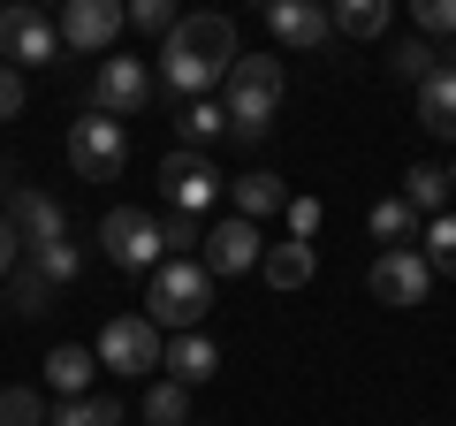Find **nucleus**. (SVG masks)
<instances>
[{
	"label": "nucleus",
	"mask_w": 456,
	"mask_h": 426,
	"mask_svg": "<svg viewBox=\"0 0 456 426\" xmlns=\"http://www.w3.org/2000/svg\"><path fill=\"white\" fill-rule=\"evenodd\" d=\"M244 61V46H236V23L228 16H183L175 31H167V92L175 99H206L213 84H228V69Z\"/></svg>",
	"instance_id": "obj_1"
},
{
	"label": "nucleus",
	"mask_w": 456,
	"mask_h": 426,
	"mask_svg": "<svg viewBox=\"0 0 456 426\" xmlns=\"http://www.w3.org/2000/svg\"><path fill=\"white\" fill-rule=\"evenodd\" d=\"M281 92H289V77H281L274 53H244V61L228 69V137L236 145H259L274 130V115H281Z\"/></svg>",
	"instance_id": "obj_2"
},
{
	"label": "nucleus",
	"mask_w": 456,
	"mask_h": 426,
	"mask_svg": "<svg viewBox=\"0 0 456 426\" xmlns=\"http://www.w3.org/2000/svg\"><path fill=\"white\" fill-rule=\"evenodd\" d=\"M213 312V274L198 259H160L145 290V320L160 335H198V320Z\"/></svg>",
	"instance_id": "obj_3"
},
{
	"label": "nucleus",
	"mask_w": 456,
	"mask_h": 426,
	"mask_svg": "<svg viewBox=\"0 0 456 426\" xmlns=\"http://www.w3.org/2000/svg\"><path fill=\"white\" fill-rule=\"evenodd\" d=\"M99 244H107V266H122V274H152V266L167 259V236L152 213L137 206H114L107 221H99Z\"/></svg>",
	"instance_id": "obj_4"
},
{
	"label": "nucleus",
	"mask_w": 456,
	"mask_h": 426,
	"mask_svg": "<svg viewBox=\"0 0 456 426\" xmlns=\"http://www.w3.org/2000/svg\"><path fill=\"white\" fill-rule=\"evenodd\" d=\"M69 168H77L84 183H114L122 168H130V130H122L114 115L69 122Z\"/></svg>",
	"instance_id": "obj_5"
},
{
	"label": "nucleus",
	"mask_w": 456,
	"mask_h": 426,
	"mask_svg": "<svg viewBox=\"0 0 456 426\" xmlns=\"http://www.w3.org/2000/svg\"><path fill=\"white\" fill-rule=\"evenodd\" d=\"M92 358L107 365V373H152V365L167 358V335L152 328L145 312H122V320H107V328H99Z\"/></svg>",
	"instance_id": "obj_6"
},
{
	"label": "nucleus",
	"mask_w": 456,
	"mask_h": 426,
	"mask_svg": "<svg viewBox=\"0 0 456 426\" xmlns=\"http://www.w3.org/2000/svg\"><path fill=\"white\" fill-rule=\"evenodd\" d=\"M160 183H167V213H206L213 198L228 191L221 168H213L206 152H191V145H175V152L160 160Z\"/></svg>",
	"instance_id": "obj_7"
},
{
	"label": "nucleus",
	"mask_w": 456,
	"mask_h": 426,
	"mask_svg": "<svg viewBox=\"0 0 456 426\" xmlns=\"http://www.w3.org/2000/svg\"><path fill=\"white\" fill-rule=\"evenodd\" d=\"M122 23H130V8H122V0H69V8H61V46L99 53V61H107L114 38H122Z\"/></svg>",
	"instance_id": "obj_8"
},
{
	"label": "nucleus",
	"mask_w": 456,
	"mask_h": 426,
	"mask_svg": "<svg viewBox=\"0 0 456 426\" xmlns=\"http://www.w3.org/2000/svg\"><path fill=\"white\" fill-rule=\"evenodd\" d=\"M0 53H8V69L53 61L61 53V23H46L38 8H0Z\"/></svg>",
	"instance_id": "obj_9"
},
{
	"label": "nucleus",
	"mask_w": 456,
	"mask_h": 426,
	"mask_svg": "<svg viewBox=\"0 0 456 426\" xmlns=\"http://www.w3.org/2000/svg\"><path fill=\"white\" fill-rule=\"evenodd\" d=\"M152 107V69L145 61H130V53H107L99 61V115H145Z\"/></svg>",
	"instance_id": "obj_10"
},
{
	"label": "nucleus",
	"mask_w": 456,
	"mask_h": 426,
	"mask_svg": "<svg viewBox=\"0 0 456 426\" xmlns=\"http://www.w3.org/2000/svg\"><path fill=\"white\" fill-rule=\"evenodd\" d=\"M365 282H373L380 305H426V290H434V266H426V251L403 244V251H380Z\"/></svg>",
	"instance_id": "obj_11"
},
{
	"label": "nucleus",
	"mask_w": 456,
	"mask_h": 426,
	"mask_svg": "<svg viewBox=\"0 0 456 426\" xmlns=\"http://www.w3.org/2000/svg\"><path fill=\"white\" fill-rule=\"evenodd\" d=\"M266 259V244H259V229H251V221H213L206 229V274L221 282V274H251V266Z\"/></svg>",
	"instance_id": "obj_12"
},
{
	"label": "nucleus",
	"mask_w": 456,
	"mask_h": 426,
	"mask_svg": "<svg viewBox=\"0 0 456 426\" xmlns=\"http://www.w3.org/2000/svg\"><path fill=\"white\" fill-rule=\"evenodd\" d=\"M8 221H16V236L31 251H53V244H69V213L53 206L46 191H16V206H8Z\"/></svg>",
	"instance_id": "obj_13"
},
{
	"label": "nucleus",
	"mask_w": 456,
	"mask_h": 426,
	"mask_svg": "<svg viewBox=\"0 0 456 426\" xmlns=\"http://www.w3.org/2000/svg\"><path fill=\"white\" fill-rule=\"evenodd\" d=\"M266 31L281 38V46H327V38H335V23H327V8H312V0H274V8H266Z\"/></svg>",
	"instance_id": "obj_14"
},
{
	"label": "nucleus",
	"mask_w": 456,
	"mask_h": 426,
	"mask_svg": "<svg viewBox=\"0 0 456 426\" xmlns=\"http://www.w3.org/2000/svg\"><path fill=\"white\" fill-rule=\"evenodd\" d=\"M228 198H236V221H251V229H259L266 213H289V183H281V176H266V168L236 176V183H228Z\"/></svg>",
	"instance_id": "obj_15"
},
{
	"label": "nucleus",
	"mask_w": 456,
	"mask_h": 426,
	"mask_svg": "<svg viewBox=\"0 0 456 426\" xmlns=\"http://www.w3.org/2000/svg\"><path fill=\"white\" fill-rule=\"evenodd\" d=\"M92 373H99V358H92L84 343H61V350H46V389L61 396V404H69V396H92Z\"/></svg>",
	"instance_id": "obj_16"
},
{
	"label": "nucleus",
	"mask_w": 456,
	"mask_h": 426,
	"mask_svg": "<svg viewBox=\"0 0 456 426\" xmlns=\"http://www.w3.org/2000/svg\"><path fill=\"white\" fill-rule=\"evenodd\" d=\"M160 365H167V381H183V389H198V381H213V373H221V350H213L206 335H175Z\"/></svg>",
	"instance_id": "obj_17"
},
{
	"label": "nucleus",
	"mask_w": 456,
	"mask_h": 426,
	"mask_svg": "<svg viewBox=\"0 0 456 426\" xmlns=\"http://www.w3.org/2000/svg\"><path fill=\"white\" fill-rule=\"evenodd\" d=\"M419 122L434 137H456V69H434V77L419 84Z\"/></svg>",
	"instance_id": "obj_18"
},
{
	"label": "nucleus",
	"mask_w": 456,
	"mask_h": 426,
	"mask_svg": "<svg viewBox=\"0 0 456 426\" xmlns=\"http://www.w3.org/2000/svg\"><path fill=\"white\" fill-rule=\"evenodd\" d=\"M312 266H320V259H312V244H266V259H259V274L274 282L281 297H289V290H305V282H312Z\"/></svg>",
	"instance_id": "obj_19"
},
{
	"label": "nucleus",
	"mask_w": 456,
	"mask_h": 426,
	"mask_svg": "<svg viewBox=\"0 0 456 426\" xmlns=\"http://www.w3.org/2000/svg\"><path fill=\"white\" fill-rule=\"evenodd\" d=\"M403 206L419 213V221H434V213H449V168H411L403 176Z\"/></svg>",
	"instance_id": "obj_20"
},
{
	"label": "nucleus",
	"mask_w": 456,
	"mask_h": 426,
	"mask_svg": "<svg viewBox=\"0 0 456 426\" xmlns=\"http://www.w3.org/2000/svg\"><path fill=\"white\" fill-rule=\"evenodd\" d=\"M327 23H335V38H380L388 31V0H342V8H327Z\"/></svg>",
	"instance_id": "obj_21"
},
{
	"label": "nucleus",
	"mask_w": 456,
	"mask_h": 426,
	"mask_svg": "<svg viewBox=\"0 0 456 426\" xmlns=\"http://www.w3.org/2000/svg\"><path fill=\"white\" fill-rule=\"evenodd\" d=\"M388 69H395L403 84H426L434 69H449V53H441V46H426V38H395V46H388Z\"/></svg>",
	"instance_id": "obj_22"
},
{
	"label": "nucleus",
	"mask_w": 456,
	"mask_h": 426,
	"mask_svg": "<svg viewBox=\"0 0 456 426\" xmlns=\"http://www.w3.org/2000/svg\"><path fill=\"white\" fill-rule=\"evenodd\" d=\"M46 426H122V404L114 396H69L46 411Z\"/></svg>",
	"instance_id": "obj_23"
},
{
	"label": "nucleus",
	"mask_w": 456,
	"mask_h": 426,
	"mask_svg": "<svg viewBox=\"0 0 456 426\" xmlns=\"http://www.w3.org/2000/svg\"><path fill=\"white\" fill-rule=\"evenodd\" d=\"M213 137H228V107H213V99H191V107H183V145L206 152Z\"/></svg>",
	"instance_id": "obj_24"
},
{
	"label": "nucleus",
	"mask_w": 456,
	"mask_h": 426,
	"mask_svg": "<svg viewBox=\"0 0 456 426\" xmlns=\"http://www.w3.org/2000/svg\"><path fill=\"white\" fill-rule=\"evenodd\" d=\"M145 419L152 426H183L191 419V389H183V381H152L145 389Z\"/></svg>",
	"instance_id": "obj_25"
},
{
	"label": "nucleus",
	"mask_w": 456,
	"mask_h": 426,
	"mask_svg": "<svg viewBox=\"0 0 456 426\" xmlns=\"http://www.w3.org/2000/svg\"><path fill=\"white\" fill-rule=\"evenodd\" d=\"M373 236L388 251H403V236H419V213H411L403 198H380V206H373Z\"/></svg>",
	"instance_id": "obj_26"
},
{
	"label": "nucleus",
	"mask_w": 456,
	"mask_h": 426,
	"mask_svg": "<svg viewBox=\"0 0 456 426\" xmlns=\"http://www.w3.org/2000/svg\"><path fill=\"white\" fill-rule=\"evenodd\" d=\"M426 266L456 282V213H434V221H426Z\"/></svg>",
	"instance_id": "obj_27"
},
{
	"label": "nucleus",
	"mask_w": 456,
	"mask_h": 426,
	"mask_svg": "<svg viewBox=\"0 0 456 426\" xmlns=\"http://www.w3.org/2000/svg\"><path fill=\"white\" fill-rule=\"evenodd\" d=\"M46 290H53V282L38 274V266H16V274H8V305H16L23 320H31V312H46Z\"/></svg>",
	"instance_id": "obj_28"
},
{
	"label": "nucleus",
	"mask_w": 456,
	"mask_h": 426,
	"mask_svg": "<svg viewBox=\"0 0 456 426\" xmlns=\"http://www.w3.org/2000/svg\"><path fill=\"white\" fill-rule=\"evenodd\" d=\"M0 426H46V396L38 389H0Z\"/></svg>",
	"instance_id": "obj_29"
},
{
	"label": "nucleus",
	"mask_w": 456,
	"mask_h": 426,
	"mask_svg": "<svg viewBox=\"0 0 456 426\" xmlns=\"http://www.w3.org/2000/svg\"><path fill=\"white\" fill-rule=\"evenodd\" d=\"M31 266H38L46 282H77V274H84V251H77V244H53V251H31Z\"/></svg>",
	"instance_id": "obj_30"
},
{
	"label": "nucleus",
	"mask_w": 456,
	"mask_h": 426,
	"mask_svg": "<svg viewBox=\"0 0 456 426\" xmlns=\"http://www.w3.org/2000/svg\"><path fill=\"white\" fill-rule=\"evenodd\" d=\"M411 23L419 31H456V0H411Z\"/></svg>",
	"instance_id": "obj_31"
},
{
	"label": "nucleus",
	"mask_w": 456,
	"mask_h": 426,
	"mask_svg": "<svg viewBox=\"0 0 456 426\" xmlns=\"http://www.w3.org/2000/svg\"><path fill=\"white\" fill-rule=\"evenodd\" d=\"M160 236H167V259H175L183 244H206V229H198V213H167V221H160Z\"/></svg>",
	"instance_id": "obj_32"
},
{
	"label": "nucleus",
	"mask_w": 456,
	"mask_h": 426,
	"mask_svg": "<svg viewBox=\"0 0 456 426\" xmlns=\"http://www.w3.org/2000/svg\"><path fill=\"white\" fill-rule=\"evenodd\" d=\"M130 23H137V31H160V38H167V31H175L183 16L167 8V0H137V8H130Z\"/></svg>",
	"instance_id": "obj_33"
},
{
	"label": "nucleus",
	"mask_w": 456,
	"mask_h": 426,
	"mask_svg": "<svg viewBox=\"0 0 456 426\" xmlns=\"http://www.w3.org/2000/svg\"><path fill=\"white\" fill-rule=\"evenodd\" d=\"M320 236V198H289V244H312Z\"/></svg>",
	"instance_id": "obj_34"
},
{
	"label": "nucleus",
	"mask_w": 456,
	"mask_h": 426,
	"mask_svg": "<svg viewBox=\"0 0 456 426\" xmlns=\"http://www.w3.org/2000/svg\"><path fill=\"white\" fill-rule=\"evenodd\" d=\"M8 115H23V69L0 61V122H8Z\"/></svg>",
	"instance_id": "obj_35"
},
{
	"label": "nucleus",
	"mask_w": 456,
	"mask_h": 426,
	"mask_svg": "<svg viewBox=\"0 0 456 426\" xmlns=\"http://www.w3.org/2000/svg\"><path fill=\"white\" fill-rule=\"evenodd\" d=\"M16 244H23V236H16V221H0V282L16 274Z\"/></svg>",
	"instance_id": "obj_36"
},
{
	"label": "nucleus",
	"mask_w": 456,
	"mask_h": 426,
	"mask_svg": "<svg viewBox=\"0 0 456 426\" xmlns=\"http://www.w3.org/2000/svg\"><path fill=\"white\" fill-rule=\"evenodd\" d=\"M0 191H8V160H0Z\"/></svg>",
	"instance_id": "obj_37"
},
{
	"label": "nucleus",
	"mask_w": 456,
	"mask_h": 426,
	"mask_svg": "<svg viewBox=\"0 0 456 426\" xmlns=\"http://www.w3.org/2000/svg\"><path fill=\"white\" fill-rule=\"evenodd\" d=\"M449 191H456V168H449Z\"/></svg>",
	"instance_id": "obj_38"
}]
</instances>
